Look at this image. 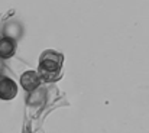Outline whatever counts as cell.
I'll use <instances>...</instances> for the list:
<instances>
[{
    "label": "cell",
    "mask_w": 149,
    "mask_h": 133,
    "mask_svg": "<svg viewBox=\"0 0 149 133\" xmlns=\"http://www.w3.org/2000/svg\"><path fill=\"white\" fill-rule=\"evenodd\" d=\"M44 100H45V90H42L39 87V88L31 91L29 98H28V104H31V106H39V104L44 103Z\"/></svg>",
    "instance_id": "6"
},
{
    "label": "cell",
    "mask_w": 149,
    "mask_h": 133,
    "mask_svg": "<svg viewBox=\"0 0 149 133\" xmlns=\"http://www.w3.org/2000/svg\"><path fill=\"white\" fill-rule=\"evenodd\" d=\"M3 35H4V38L12 39L15 42L19 41L22 38V35H23V26H22V23L17 22V20L7 22L4 25V28H3Z\"/></svg>",
    "instance_id": "4"
},
{
    "label": "cell",
    "mask_w": 149,
    "mask_h": 133,
    "mask_svg": "<svg viewBox=\"0 0 149 133\" xmlns=\"http://www.w3.org/2000/svg\"><path fill=\"white\" fill-rule=\"evenodd\" d=\"M3 70V62H1V59H0V71Z\"/></svg>",
    "instance_id": "7"
},
{
    "label": "cell",
    "mask_w": 149,
    "mask_h": 133,
    "mask_svg": "<svg viewBox=\"0 0 149 133\" xmlns=\"http://www.w3.org/2000/svg\"><path fill=\"white\" fill-rule=\"evenodd\" d=\"M41 81H42L41 75L36 71H32V70L31 71H25L20 75V86H22V88L26 90L28 93L39 88L41 87Z\"/></svg>",
    "instance_id": "2"
},
{
    "label": "cell",
    "mask_w": 149,
    "mask_h": 133,
    "mask_svg": "<svg viewBox=\"0 0 149 133\" xmlns=\"http://www.w3.org/2000/svg\"><path fill=\"white\" fill-rule=\"evenodd\" d=\"M16 51V42L7 38H1L0 39V59H6L15 55Z\"/></svg>",
    "instance_id": "5"
},
{
    "label": "cell",
    "mask_w": 149,
    "mask_h": 133,
    "mask_svg": "<svg viewBox=\"0 0 149 133\" xmlns=\"http://www.w3.org/2000/svg\"><path fill=\"white\" fill-rule=\"evenodd\" d=\"M62 55L55 52V51H45L41 56H39V70L38 74L41 75V78H52L54 75H56L62 67Z\"/></svg>",
    "instance_id": "1"
},
{
    "label": "cell",
    "mask_w": 149,
    "mask_h": 133,
    "mask_svg": "<svg viewBox=\"0 0 149 133\" xmlns=\"http://www.w3.org/2000/svg\"><path fill=\"white\" fill-rule=\"evenodd\" d=\"M17 94V84L4 75H0V100H12Z\"/></svg>",
    "instance_id": "3"
}]
</instances>
